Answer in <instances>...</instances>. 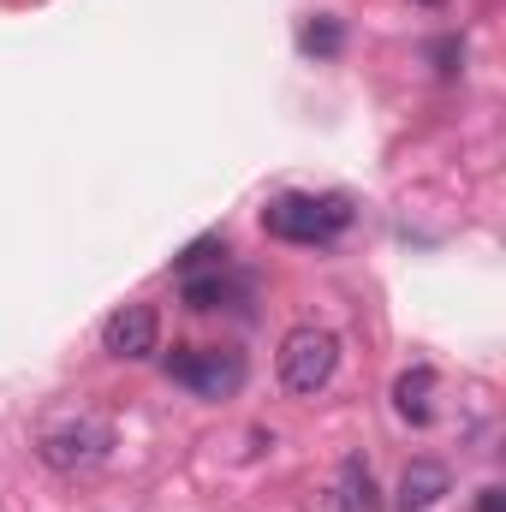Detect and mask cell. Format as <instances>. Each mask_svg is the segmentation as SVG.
<instances>
[{"label":"cell","instance_id":"cell-12","mask_svg":"<svg viewBox=\"0 0 506 512\" xmlns=\"http://www.w3.org/2000/svg\"><path fill=\"white\" fill-rule=\"evenodd\" d=\"M477 512H506V501H501V489H483V501H477Z\"/></svg>","mask_w":506,"mask_h":512},{"label":"cell","instance_id":"cell-4","mask_svg":"<svg viewBox=\"0 0 506 512\" xmlns=\"http://www.w3.org/2000/svg\"><path fill=\"white\" fill-rule=\"evenodd\" d=\"M167 376L191 393H203V399H227L245 387V358L233 346H173Z\"/></svg>","mask_w":506,"mask_h":512},{"label":"cell","instance_id":"cell-5","mask_svg":"<svg viewBox=\"0 0 506 512\" xmlns=\"http://www.w3.org/2000/svg\"><path fill=\"white\" fill-rule=\"evenodd\" d=\"M102 346H108L114 358H126V364L155 358V346H161V316H155V304H120V310L102 322Z\"/></svg>","mask_w":506,"mask_h":512},{"label":"cell","instance_id":"cell-6","mask_svg":"<svg viewBox=\"0 0 506 512\" xmlns=\"http://www.w3.org/2000/svg\"><path fill=\"white\" fill-rule=\"evenodd\" d=\"M316 512H376V477L358 453L340 459V471L328 483V501H316Z\"/></svg>","mask_w":506,"mask_h":512},{"label":"cell","instance_id":"cell-3","mask_svg":"<svg viewBox=\"0 0 506 512\" xmlns=\"http://www.w3.org/2000/svg\"><path fill=\"white\" fill-rule=\"evenodd\" d=\"M346 221H352L346 197H274L262 209V227L286 245H328Z\"/></svg>","mask_w":506,"mask_h":512},{"label":"cell","instance_id":"cell-10","mask_svg":"<svg viewBox=\"0 0 506 512\" xmlns=\"http://www.w3.org/2000/svg\"><path fill=\"white\" fill-rule=\"evenodd\" d=\"M221 256H227V239L209 233V239H197L185 256H173V268H179V274H197V268H221Z\"/></svg>","mask_w":506,"mask_h":512},{"label":"cell","instance_id":"cell-1","mask_svg":"<svg viewBox=\"0 0 506 512\" xmlns=\"http://www.w3.org/2000/svg\"><path fill=\"white\" fill-rule=\"evenodd\" d=\"M36 453H42V465L60 471V477H90L96 465H108V453H114V429H108L102 417L78 411V417L48 423L42 441H36Z\"/></svg>","mask_w":506,"mask_h":512},{"label":"cell","instance_id":"cell-8","mask_svg":"<svg viewBox=\"0 0 506 512\" xmlns=\"http://www.w3.org/2000/svg\"><path fill=\"white\" fill-rule=\"evenodd\" d=\"M393 411L405 417V423H429L435 417V370L429 364H417V370H405L399 382H393Z\"/></svg>","mask_w":506,"mask_h":512},{"label":"cell","instance_id":"cell-9","mask_svg":"<svg viewBox=\"0 0 506 512\" xmlns=\"http://www.w3.org/2000/svg\"><path fill=\"white\" fill-rule=\"evenodd\" d=\"M179 292H185V304H191V310H221V304L233 298V280H227L221 268H209V274H185V286H179Z\"/></svg>","mask_w":506,"mask_h":512},{"label":"cell","instance_id":"cell-13","mask_svg":"<svg viewBox=\"0 0 506 512\" xmlns=\"http://www.w3.org/2000/svg\"><path fill=\"white\" fill-rule=\"evenodd\" d=\"M411 6H447V0H411Z\"/></svg>","mask_w":506,"mask_h":512},{"label":"cell","instance_id":"cell-2","mask_svg":"<svg viewBox=\"0 0 506 512\" xmlns=\"http://www.w3.org/2000/svg\"><path fill=\"white\" fill-rule=\"evenodd\" d=\"M340 370V340L328 328H292L280 340V387L292 399H316Z\"/></svg>","mask_w":506,"mask_h":512},{"label":"cell","instance_id":"cell-7","mask_svg":"<svg viewBox=\"0 0 506 512\" xmlns=\"http://www.w3.org/2000/svg\"><path fill=\"white\" fill-rule=\"evenodd\" d=\"M441 495H447V465H435V459L405 465V477H399V512H429Z\"/></svg>","mask_w":506,"mask_h":512},{"label":"cell","instance_id":"cell-11","mask_svg":"<svg viewBox=\"0 0 506 512\" xmlns=\"http://www.w3.org/2000/svg\"><path fill=\"white\" fill-rule=\"evenodd\" d=\"M340 42H346V36H340V24H334V18L304 24V48H310V54H340Z\"/></svg>","mask_w":506,"mask_h":512}]
</instances>
